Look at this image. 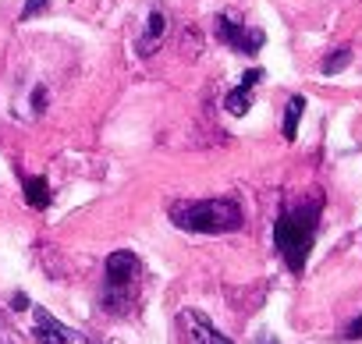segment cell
<instances>
[{"mask_svg": "<svg viewBox=\"0 0 362 344\" xmlns=\"http://www.w3.org/2000/svg\"><path fill=\"white\" fill-rule=\"evenodd\" d=\"M320 217H323V196H305V199H295V203H281L277 220H274V245H277V252H281V259L291 273L305 270L309 252L316 245Z\"/></svg>", "mask_w": 362, "mask_h": 344, "instance_id": "1", "label": "cell"}, {"mask_svg": "<svg viewBox=\"0 0 362 344\" xmlns=\"http://www.w3.org/2000/svg\"><path fill=\"white\" fill-rule=\"evenodd\" d=\"M167 217L177 231L189 235H235L245 224L242 203L231 196L217 199H177L167 206Z\"/></svg>", "mask_w": 362, "mask_h": 344, "instance_id": "2", "label": "cell"}, {"mask_svg": "<svg viewBox=\"0 0 362 344\" xmlns=\"http://www.w3.org/2000/svg\"><path fill=\"white\" fill-rule=\"evenodd\" d=\"M142 295V259L132 249H117L103 263V287H100V305L110 316H132Z\"/></svg>", "mask_w": 362, "mask_h": 344, "instance_id": "3", "label": "cell"}, {"mask_svg": "<svg viewBox=\"0 0 362 344\" xmlns=\"http://www.w3.org/2000/svg\"><path fill=\"white\" fill-rule=\"evenodd\" d=\"M214 32H217V40H221L228 50H235V54H242V57H256V54L267 47V32L245 25L235 11H221V15L214 18Z\"/></svg>", "mask_w": 362, "mask_h": 344, "instance_id": "4", "label": "cell"}, {"mask_svg": "<svg viewBox=\"0 0 362 344\" xmlns=\"http://www.w3.org/2000/svg\"><path fill=\"white\" fill-rule=\"evenodd\" d=\"M33 340L36 344H89L86 333L71 330L68 323H61L40 305H33Z\"/></svg>", "mask_w": 362, "mask_h": 344, "instance_id": "5", "label": "cell"}, {"mask_svg": "<svg viewBox=\"0 0 362 344\" xmlns=\"http://www.w3.org/2000/svg\"><path fill=\"white\" fill-rule=\"evenodd\" d=\"M177 330L185 344H235L228 333H221L203 309H181L177 312Z\"/></svg>", "mask_w": 362, "mask_h": 344, "instance_id": "6", "label": "cell"}, {"mask_svg": "<svg viewBox=\"0 0 362 344\" xmlns=\"http://www.w3.org/2000/svg\"><path fill=\"white\" fill-rule=\"evenodd\" d=\"M167 32H170V18H167V11H163L160 4H153V8H149V18H146V25H142V32H139V40H135V54H139L142 61H149V57L167 43Z\"/></svg>", "mask_w": 362, "mask_h": 344, "instance_id": "7", "label": "cell"}, {"mask_svg": "<svg viewBox=\"0 0 362 344\" xmlns=\"http://www.w3.org/2000/svg\"><path fill=\"white\" fill-rule=\"evenodd\" d=\"M263 82V68H249L245 75H242V82L224 96V110L231 114V117H245L249 110H252V96H256V85Z\"/></svg>", "mask_w": 362, "mask_h": 344, "instance_id": "8", "label": "cell"}, {"mask_svg": "<svg viewBox=\"0 0 362 344\" xmlns=\"http://www.w3.org/2000/svg\"><path fill=\"white\" fill-rule=\"evenodd\" d=\"M302 114H305V96H302V93H295V96L288 100V107H284V121H281V131H284V138H288V142H295Z\"/></svg>", "mask_w": 362, "mask_h": 344, "instance_id": "9", "label": "cell"}, {"mask_svg": "<svg viewBox=\"0 0 362 344\" xmlns=\"http://www.w3.org/2000/svg\"><path fill=\"white\" fill-rule=\"evenodd\" d=\"M25 203L33 210H47L50 206V185H47V178H25Z\"/></svg>", "mask_w": 362, "mask_h": 344, "instance_id": "10", "label": "cell"}, {"mask_svg": "<svg viewBox=\"0 0 362 344\" xmlns=\"http://www.w3.org/2000/svg\"><path fill=\"white\" fill-rule=\"evenodd\" d=\"M348 64H351V47H341V50L327 54V61L320 64V71H323V75H337V71H344Z\"/></svg>", "mask_w": 362, "mask_h": 344, "instance_id": "11", "label": "cell"}, {"mask_svg": "<svg viewBox=\"0 0 362 344\" xmlns=\"http://www.w3.org/2000/svg\"><path fill=\"white\" fill-rule=\"evenodd\" d=\"M50 4H54V0H25L22 11H18V22H33V18H40Z\"/></svg>", "mask_w": 362, "mask_h": 344, "instance_id": "12", "label": "cell"}, {"mask_svg": "<svg viewBox=\"0 0 362 344\" xmlns=\"http://www.w3.org/2000/svg\"><path fill=\"white\" fill-rule=\"evenodd\" d=\"M0 344H15V330L8 326V316L0 312Z\"/></svg>", "mask_w": 362, "mask_h": 344, "instance_id": "13", "label": "cell"}, {"mask_svg": "<svg viewBox=\"0 0 362 344\" xmlns=\"http://www.w3.org/2000/svg\"><path fill=\"white\" fill-rule=\"evenodd\" d=\"M344 337H348V340H362V316L348 323V330H344Z\"/></svg>", "mask_w": 362, "mask_h": 344, "instance_id": "14", "label": "cell"}, {"mask_svg": "<svg viewBox=\"0 0 362 344\" xmlns=\"http://www.w3.org/2000/svg\"><path fill=\"white\" fill-rule=\"evenodd\" d=\"M33 107H36V110L47 107V85H36V89H33Z\"/></svg>", "mask_w": 362, "mask_h": 344, "instance_id": "15", "label": "cell"}, {"mask_svg": "<svg viewBox=\"0 0 362 344\" xmlns=\"http://www.w3.org/2000/svg\"><path fill=\"white\" fill-rule=\"evenodd\" d=\"M11 305H15L18 312H22V309H33V302H29V295H22V291H18V295L11 298Z\"/></svg>", "mask_w": 362, "mask_h": 344, "instance_id": "16", "label": "cell"}, {"mask_svg": "<svg viewBox=\"0 0 362 344\" xmlns=\"http://www.w3.org/2000/svg\"><path fill=\"white\" fill-rule=\"evenodd\" d=\"M256 344H277V340H274V333H259V337H256Z\"/></svg>", "mask_w": 362, "mask_h": 344, "instance_id": "17", "label": "cell"}]
</instances>
